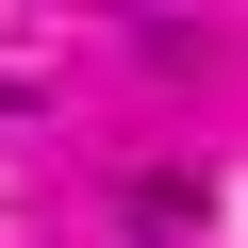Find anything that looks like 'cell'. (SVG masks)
Returning a JSON list of instances; mask_svg holds the SVG:
<instances>
[{
  "label": "cell",
  "instance_id": "obj_1",
  "mask_svg": "<svg viewBox=\"0 0 248 248\" xmlns=\"http://www.w3.org/2000/svg\"><path fill=\"white\" fill-rule=\"evenodd\" d=\"M133 232H199V166H149L133 182Z\"/></svg>",
  "mask_w": 248,
  "mask_h": 248
}]
</instances>
